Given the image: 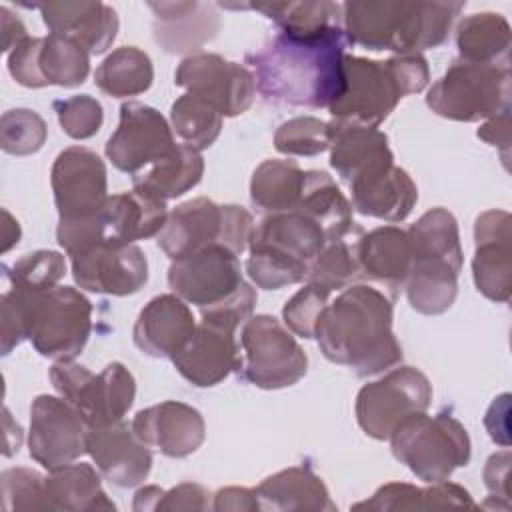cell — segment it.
<instances>
[{
	"instance_id": "cell-26",
	"label": "cell",
	"mask_w": 512,
	"mask_h": 512,
	"mask_svg": "<svg viewBox=\"0 0 512 512\" xmlns=\"http://www.w3.org/2000/svg\"><path fill=\"white\" fill-rule=\"evenodd\" d=\"M328 128L330 166L336 170L344 184L352 186L394 166L388 136L378 128L336 118L328 122Z\"/></svg>"
},
{
	"instance_id": "cell-15",
	"label": "cell",
	"mask_w": 512,
	"mask_h": 512,
	"mask_svg": "<svg viewBox=\"0 0 512 512\" xmlns=\"http://www.w3.org/2000/svg\"><path fill=\"white\" fill-rule=\"evenodd\" d=\"M8 72L26 88H72L86 80L90 54L74 40L58 34L28 36L8 54Z\"/></svg>"
},
{
	"instance_id": "cell-45",
	"label": "cell",
	"mask_w": 512,
	"mask_h": 512,
	"mask_svg": "<svg viewBox=\"0 0 512 512\" xmlns=\"http://www.w3.org/2000/svg\"><path fill=\"white\" fill-rule=\"evenodd\" d=\"M274 146L288 156H316L330 148L328 122L314 116H298L282 122L274 134Z\"/></svg>"
},
{
	"instance_id": "cell-37",
	"label": "cell",
	"mask_w": 512,
	"mask_h": 512,
	"mask_svg": "<svg viewBox=\"0 0 512 512\" xmlns=\"http://www.w3.org/2000/svg\"><path fill=\"white\" fill-rule=\"evenodd\" d=\"M304 188V170L294 160H264L252 174L250 200L266 214L296 210Z\"/></svg>"
},
{
	"instance_id": "cell-32",
	"label": "cell",
	"mask_w": 512,
	"mask_h": 512,
	"mask_svg": "<svg viewBox=\"0 0 512 512\" xmlns=\"http://www.w3.org/2000/svg\"><path fill=\"white\" fill-rule=\"evenodd\" d=\"M204 174V160L198 150L176 144V148L132 176L134 192L166 202L192 190Z\"/></svg>"
},
{
	"instance_id": "cell-10",
	"label": "cell",
	"mask_w": 512,
	"mask_h": 512,
	"mask_svg": "<svg viewBox=\"0 0 512 512\" xmlns=\"http://www.w3.org/2000/svg\"><path fill=\"white\" fill-rule=\"evenodd\" d=\"M168 218L164 202L138 192L108 196L106 204L88 218L58 220L56 240L68 256L80 254L98 244H132L158 236Z\"/></svg>"
},
{
	"instance_id": "cell-27",
	"label": "cell",
	"mask_w": 512,
	"mask_h": 512,
	"mask_svg": "<svg viewBox=\"0 0 512 512\" xmlns=\"http://www.w3.org/2000/svg\"><path fill=\"white\" fill-rule=\"evenodd\" d=\"M194 330L196 322L188 304L176 294H160L140 310L132 336L142 354L172 360Z\"/></svg>"
},
{
	"instance_id": "cell-21",
	"label": "cell",
	"mask_w": 512,
	"mask_h": 512,
	"mask_svg": "<svg viewBox=\"0 0 512 512\" xmlns=\"http://www.w3.org/2000/svg\"><path fill=\"white\" fill-rule=\"evenodd\" d=\"M74 282L96 294L128 296L148 280L146 254L134 244H98L70 256Z\"/></svg>"
},
{
	"instance_id": "cell-13",
	"label": "cell",
	"mask_w": 512,
	"mask_h": 512,
	"mask_svg": "<svg viewBox=\"0 0 512 512\" xmlns=\"http://www.w3.org/2000/svg\"><path fill=\"white\" fill-rule=\"evenodd\" d=\"M50 382L88 428L120 422L136 396L134 376L120 362H110L94 374L74 360H56L50 368Z\"/></svg>"
},
{
	"instance_id": "cell-30",
	"label": "cell",
	"mask_w": 512,
	"mask_h": 512,
	"mask_svg": "<svg viewBox=\"0 0 512 512\" xmlns=\"http://www.w3.org/2000/svg\"><path fill=\"white\" fill-rule=\"evenodd\" d=\"M256 496L262 510L274 512H334L328 488L310 466H290L264 478Z\"/></svg>"
},
{
	"instance_id": "cell-9",
	"label": "cell",
	"mask_w": 512,
	"mask_h": 512,
	"mask_svg": "<svg viewBox=\"0 0 512 512\" xmlns=\"http://www.w3.org/2000/svg\"><path fill=\"white\" fill-rule=\"evenodd\" d=\"M388 440L394 458L426 484L448 480L472 454L466 428L446 412H414L398 422Z\"/></svg>"
},
{
	"instance_id": "cell-12",
	"label": "cell",
	"mask_w": 512,
	"mask_h": 512,
	"mask_svg": "<svg viewBox=\"0 0 512 512\" xmlns=\"http://www.w3.org/2000/svg\"><path fill=\"white\" fill-rule=\"evenodd\" d=\"M240 360L234 370L240 380L262 388L280 390L306 376L308 356L292 332L270 314L250 316L240 332Z\"/></svg>"
},
{
	"instance_id": "cell-22",
	"label": "cell",
	"mask_w": 512,
	"mask_h": 512,
	"mask_svg": "<svg viewBox=\"0 0 512 512\" xmlns=\"http://www.w3.org/2000/svg\"><path fill=\"white\" fill-rule=\"evenodd\" d=\"M512 218L504 210H488L476 218L472 276L476 290L494 302H508L512 292Z\"/></svg>"
},
{
	"instance_id": "cell-11",
	"label": "cell",
	"mask_w": 512,
	"mask_h": 512,
	"mask_svg": "<svg viewBox=\"0 0 512 512\" xmlns=\"http://www.w3.org/2000/svg\"><path fill=\"white\" fill-rule=\"evenodd\" d=\"M426 104L438 116L458 122L506 114L510 112V66L456 58L428 90Z\"/></svg>"
},
{
	"instance_id": "cell-53",
	"label": "cell",
	"mask_w": 512,
	"mask_h": 512,
	"mask_svg": "<svg viewBox=\"0 0 512 512\" xmlns=\"http://www.w3.org/2000/svg\"><path fill=\"white\" fill-rule=\"evenodd\" d=\"M508 400H510L508 394H502L500 398H496L490 404V408L486 412V418H484V424L488 428L490 438L494 442L502 444L504 448L510 444V440H508V408H510Z\"/></svg>"
},
{
	"instance_id": "cell-35",
	"label": "cell",
	"mask_w": 512,
	"mask_h": 512,
	"mask_svg": "<svg viewBox=\"0 0 512 512\" xmlns=\"http://www.w3.org/2000/svg\"><path fill=\"white\" fill-rule=\"evenodd\" d=\"M46 498L50 510L90 512L116 510L102 488L100 472L92 464H66L46 476Z\"/></svg>"
},
{
	"instance_id": "cell-49",
	"label": "cell",
	"mask_w": 512,
	"mask_h": 512,
	"mask_svg": "<svg viewBox=\"0 0 512 512\" xmlns=\"http://www.w3.org/2000/svg\"><path fill=\"white\" fill-rule=\"evenodd\" d=\"M208 492L200 484L184 482L162 494L156 510H206Z\"/></svg>"
},
{
	"instance_id": "cell-4",
	"label": "cell",
	"mask_w": 512,
	"mask_h": 512,
	"mask_svg": "<svg viewBox=\"0 0 512 512\" xmlns=\"http://www.w3.org/2000/svg\"><path fill=\"white\" fill-rule=\"evenodd\" d=\"M464 2H344L342 28L348 42L368 50L420 54L440 46Z\"/></svg>"
},
{
	"instance_id": "cell-51",
	"label": "cell",
	"mask_w": 512,
	"mask_h": 512,
	"mask_svg": "<svg viewBox=\"0 0 512 512\" xmlns=\"http://www.w3.org/2000/svg\"><path fill=\"white\" fill-rule=\"evenodd\" d=\"M212 508L216 512H226V510H234V512H256L262 510L256 490L250 488H238V486H228L222 488L214 494V504Z\"/></svg>"
},
{
	"instance_id": "cell-8",
	"label": "cell",
	"mask_w": 512,
	"mask_h": 512,
	"mask_svg": "<svg viewBox=\"0 0 512 512\" xmlns=\"http://www.w3.org/2000/svg\"><path fill=\"white\" fill-rule=\"evenodd\" d=\"M254 232L252 214L236 204H216L210 198H194L168 212L156 242L174 262L208 246H224L242 254Z\"/></svg>"
},
{
	"instance_id": "cell-7",
	"label": "cell",
	"mask_w": 512,
	"mask_h": 512,
	"mask_svg": "<svg viewBox=\"0 0 512 512\" xmlns=\"http://www.w3.org/2000/svg\"><path fill=\"white\" fill-rule=\"evenodd\" d=\"M326 242L324 228L304 212L268 214L250 236L246 272L264 290L298 284Z\"/></svg>"
},
{
	"instance_id": "cell-19",
	"label": "cell",
	"mask_w": 512,
	"mask_h": 512,
	"mask_svg": "<svg viewBox=\"0 0 512 512\" xmlns=\"http://www.w3.org/2000/svg\"><path fill=\"white\" fill-rule=\"evenodd\" d=\"M50 184L60 220L88 218L108 200L104 160L82 146H70L56 156Z\"/></svg>"
},
{
	"instance_id": "cell-17",
	"label": "cell",
	"mask_w": 512,
	"mask_h": 512,
	"mask_svg": "<svg viewBox=\"0 0 512 512\" xmlns=\"http://www.w3.org/2000/svg\"><path fill=\"white\" fill-rule=\"evenodd\" d=\"M88 424L60 396L40 394L30 406L28 452L48 472L86 454Z\"/></svg>"
},
{
	"instance_id": "cell-34",
	"label": "cell",
	"mask_w": 512,
	"mask_h": 512,
	"mask_svg": "<svg viewBox=\"0 0 512 512\" xmlns=\"http://www.w3.org/2000/svg\"><path fill=\"white\" fill-rule=\"evenodd\" d=\"M354 510H384V512H404V510H442V508H470L476 510L470 492L454 482L442 480L428 488H420L404 482H388L380 486L370 500L358 502Z\"/></svg>"
},
{
	"instance_id": "cell-3",
	"label": "cell",
	"mask_w": 512,
	"mask_h": 512,
	"mask_svg": "<svg viewBox=\"0 0 512 512\" xmlns=\"http://www.w3.org/2000/svg\"><path fill=\"white\" fill-rule=\"evenodd\" d=\"M2 352L10 354L22 340L52 360H74L92 330V304L72 286L48 290L10 288L0 298Z\"/></svg>"
},
{
	"instance_id": "cell-16",
	"label": "cell",
	"mask_w": 512,
	"mask_h": 512,
	"mask_svg": "<svg viewBox=\"0 0 512 512\" xmlns=\"http://www.w3.org/2000/svg\"><path fill=\"white\" fill-rule=\"evenodd\" d=\"M174 82L228 118L246 112L256 96L252 72L212 52L186 56L176 68Z\"/></svg>"
},
{
	"instance_id": "cell-38",
	"label": "cell",
	"mask_w": 512,
	"mask_h": 512,
	"mask_svg": "<svg viewBox=\"0 0 512 512\" xmlns=\"http://www.w3.org/2000/svg\"><path fill=\"white\" fill-rule=\"evenodd\" d=\"M460 58L480 64H506L510 48V24L494 12L466 16L456 28Z\"/></svg>"
},
{
	"instance_id": "cell-47",
	"label": "cell",
	"mask_w": 512,
	"mask_h": 512,
	"mask_svg": "<svg viewBox=\"0 0 512 512\" xmlns=\"http://www.w3.org/2000/svg\"><path fill=\"white\" fill-rule=\"evenodd\" d=\"M54 112L58 116L62 130L74 140L92 138L104 122L102 104L88 94H78V96H70L66 100H56Z\"/></svg>"
},
{
	"instance_id": "cell-1",
	"label": "cell",
	"mask_w": 512,
	"mask_h": 512,
	"mask_svg": "<svg viewBox=\"0 0 512 512\" xmlns=\"http://www.w3.org/2000/svg\"><path fill=\"white\" fill-rule=\"evenodd\" d=\"M348 38L334 26L312 38L278 32L262 48L246 54L256 90L266 102L330 108L344 90Z\"/></svg>"
},
{
	"instance_id": "cell-43",
	"label": "cell",
	"mask_w": 512,
	"mask_h": 512,
	"mask_svg": "<svg viewBox=\"0 0 512 512\" xmlns=\"http://www.w3.org/2000/svg\"><path fill=\"white\" fill-rule=\"evenodd\" d=\"M4 270L12 288L36 292L58 286L66 274V262L56 250H34Z\"/></svg>"
},
{
	"instance_id": "cell-40",
	"label": "cell",
	"mask_w": 512,
	"mask_h": 512,
	"mask_svg": "<svg viewBox=\"0 0 512 512\" xmlns=\"http://www.w3.org/2000/svg\"><path fill=\"white\" fill-rule=\"evenodd\" d=\"M252 8L276 22L282 34L296 38H312L342 26V4L336 2H258Z\"/></svg>"
},
{
	"instance_id": "cell-54",
	"label": "cell",
	"mask_w": 512,
	"mask_h": 512,
	"mask_svg": "<svg viewBox=\"0 0 512 512\" xmlns=\"http://www.w3.org/2000/svg\"><path fill=\"white\" fill-rule=\"evenodd\" d=\"M0 16H2V50L12 52L24 38H28L26 26L6 6L0 8Z\"/></svg>"
},
{
	"instance_id": "cell-29",
	"label": "cell",
	"mask_w": 512,
	"mask_h": 512,
	"mask_svg": "<svg viewBox=\"0 0 512 512\" xmlns=\"http://www.w3.org/2000/svg\"><path fill=\"white\" fill-rule=\"evenodd\" d=\"M360 276L384 284L392 294L404 288L410 272L412 252L408 232L398 226H378L362 232L358 240Z\"/></svg>"
},
{
	"instance_id": "cell-20",
	"label": "cell",
	"mask_w": 512,
	"mask_h": 512,
	"mask_svg": "<svg viewBox=\"0 0 512 512\" xmlns=\"http://www.w3.org/2000/svg\"><path fill=\"white\" fill-rule=\"evenodd\" d=\"M244 284L238 254L224 246H208L168 268V286L194 306L208 308L230 298Z\"/></svg>"
},
{
	"instance_id": "cell-42",
	"label": "cell",
	"mask_w": 512,
	"mask_h": 512,
	"mask_svg": "<svg viewBox=\"0 0 512 512\" xmlns=\"http://www.w3.org/2000/svg\"><path fill=\"white\" fill-rule=\"evenodd\" d=\"M222 114L194 94H182L170 108V122L182 144L194 150L210 148L222 130Z\"/></svg>"
},
{
	"instance_id": "cell-24",
	"label": "cell",
	"mask_w": 512,
	"mask_h": 512,
	"mask_svg": "<svg viewBox=\"0 0 512 512\" xmlns=\"http://www.w3.org/2000/svg\"><path fill=\"white\" fill-rule=\"evenodd\" d=\"M86 454L96 464L104 480L118 488L142 484L152 468L148 446L122 420L116 424L90 428L86 436Z\"/></svg>"
},
{
	"instance_id": "cell-56",
	"label": "cell",
	"mask_w": 512,
	"mask_h": 512,
	"mask_svg": "<svg viewBox=\"0 0 512 512\" xmlns=\"http://www.w3.org/2000/svg\"><path fill=\"white\" fill-rule=\"evenodd\" d=\"M2 216H4V230H2L4 232V236H2L4 244H2V252H8L20 240V226H18V222L12 218V214L8 210H2Z\"/></svg>"
},
{
	"instance_id": "cell-6",
	"label": "cell",
	"mask_w": 512,
	"mask_h": 512,
	"mask_svg": "<svg viewBox=\"0 0 512 512\" xmlns=\"http://www.w3.org/2000/svg\"><path fill=\"white\" fill-rule=\"evenodd\" d=\"M430 80L422 54H402L388 60L344 56V90L328 108L332 118L376 128L396 104L422 92Z\"/></svg>"
},
{
	"instance_id": "cell-52",
	"label": "cell",
	"mask_w": 512,
	"mask_h": 512,
	"mask_svg": "<svg viewBox=\"0 0 512 512\" xmlns=\"http://www.w3.org/2000/svg\"><path fill=\"white\" fill-rule=\"evenodd\" d=\"M476 134H478V138H482L490 146L500 148L504 162H508V150H510V112L486 120L478 128Z\"/></svg>"
},
{
	"instance_id": "cell-33",
	"label": "cell",
	"mask_w": 512,
	"mask_h": 512,
	"mask_svg": "<svg viewBox=\"0 0 512 512\" xmlns=\"http://www.w3.org/2000/svg\"><path fill=\"white\" fill-rule=\"evenodd\" d=\"M150 8L156 14L154 38L168 52L198 48L218 30L216 14L200 2H152Z\"/></svg>"
},
{
	"instance_id": "cell-28",
	"label": "cell",
	"mask_w": 512,
	"mask_h": 512,
	"mask_svg": "<svg viewBox=\"0 0 512 512\" xmlns=\"http://www.w3.org/2000/svg\"><path fill=\"white\" fill-rule=\"evenodd\" d=\"M50 34L74 40L90 56L106 52L118 32V16L104 2H46L38 4Z\"/></svg>"
},
{
	"instance_id": "cell-5",
	"label": "cell",
	"mask_w": 512,
	"mask_h": 512,
	"mask_svg": "<svg viewBox=\"0 0 512 512\" xmlns=\"http://www.w3.org/2000/svg\"><path fill=\"white\" fill-rule=\"evenodd\" d=\"M412 264L404 282L410 306L426 316L446 312L458 294L462 248L458 222L446 208L424 212L410 226Z\"/></svg>"
},
{
	"instance_id": "cell-25",
	"label": "cell",
	"mask_w": 512,
	"mask_h": 512,
	"mask_svg": "<svg viewBox=\"0 0 512 512\" xmlns=\"http://www.w3.org/2000/svg\"><path fill=\"white\" fill-rule=\"evenodd\" d=\"M130 426L148 448H158L170 458L194 454L206 438L202 414L178 400H164L140 410Z\"/></svg>"
},
{
	"instance_id": "cell-50",
	"label": "cell",
	"mask_w": 512,
	"mask_h": 512,
	"mask_svg": "<svg viewBox=\"0 0 512 512\" xmlns=\"http://www.w3.org/2000/svg\"><path fill=\"white\" fill-rule=\"evenodd\" d=\"M508 470H510V452L508 450L492 454L484 466V484H486L490 496L502 498L504 504H508Z\"/></svg>"
},
{
	"instance_id": "cell-44",
	"label": "cell",
	"mask_w": 512,
	"mask_h": 512,
	"mask_svg": "<svg viewBox=\"0 0 512 512\" xmlns=\"http://www.w3.org/2000/svg\"><path fill=\"white\" fill-rule=\"evenodd\" d=\"M48 136L46 122L28 108L8 110L0 118V146L6 154L28 156L38 152Z\"/></svg>"
},
{
	"instance_id": "cell-18",
	"label": "cell",
	"mask_w": 512,
	"mask_h": 512,
	"mask_svg": "<svg viewBox=\"0 0 512 512\" xmlns=\"http://www.w3.org/2000/svg\"><path fill=\"white\" fill-rule=\"evenodd\" d=\"M174 148L172 128L156 108L142 102H124L118 128L108 138L104 152L114 168L134 176Z\"/></svg>"
},
{
	"instance_id": "cell-39",
	"label": "cell",
	"mask_w": 512,
	"mask_h": 512,
	"mask_svg": "<svg viewBox=\"0 0 512 512\" xmlns=\"http://www.w3.org/2000/svg\"><path fill=\"white\" fill-rule=\"evenodd\" d=\"M152 80V60L136 46H120L112 50L94 72L98 90L112 98L142 94L152 86Z\"/></svg>"
},
{
	"instance_id": "cell-46",
	"label": "cell",
	"mask_w": 512,
	"mask_h": 512,
	"mask_svg": "<svg viewBox=\"0 0 512 512\" xmlns=\"http://www.w3.org/2000/svg\"><path fill=\"white\" fill-rule=\"evenodd\" d=\"M4 510H50L46 478L30 468H8L0 476Z\"/></svg>"
},
{
	"instance_id": "cell-41",
	"label": "cell",
	"mask_w": 512,
	"mask_h": 512,
	"mask_svg": "<svg viewBox=\"0 0 512 512\" xmlns=\"http://www.w3.org/2000/svg\"><path fill=\"white\" fill-rule=\"evenodd\" d=\"M360 236H362V228L356 224L346 236L326 242L320 254L312 260L306 282L332 294L360 280L362 278L360 264H358Z\"/></svg>"
},
{
	"instance_id": "cell-31",
	"label": "cell",
	"mask_w": 512,
	"mask_h": 512,
	"mask_svg": "<svg viewBox=\"0 0 512 512\" xmlns=\"http://www.w3.org/2000/svg\"><path fill=\"white\" fill-rule=\"evenodd\" d=\"M352 192V206L372 218L386 222H400L408 218L418 202V190L406 170L396 164L388 170L348 186Z\"/></svg>"
},
{
	"instance_id": "cell-48",
	"label": "cell",
	"mask_w": 512,
	"mask_h": 512,
	"mask_svg": "<svg viewBox=\"0 0 512 512\" xmlns=\"http://www.w3.org/2000/svg\"><path fill=\"white\" fill-rule=\"evenodd\" d=\"M330 294L306 282L282 308V318L288 330L300 338H314V330Z\"/></svg>"
},
{
	"instance_id": "cell-14",
	"label": "cell",
	"mask_w": 512,
	"mask_h": 512,
	"mask_svg": "<svg viewBox=\"0 0 512 512\" xmlns=\"http://www.w3.org/2000/svg\"><path fill=\"white\" fill-rule=\"evenodd\" d=\"M430 400L432 384L426 374L414 366H400L362 386L354 412L366 436L388 440L400 420L414 412H426Z\"/></svg>"
},
{
	"instance_id": "cell-55",
	"label": "cell",
	"mask_w": 512,
	"mask_h": 512,
	"mask_svg": "<svg viewBox=\"0 0 512 512\" xmlns=\"http://www.w3.org/2000/svg\"><path fill=\"white\" fill-rule=\"evenodd\" d=\"M162 494H164V490L158 488V486H144V488H140V490L134 494V504H132V508H134L136 512H140V510H156V506H158Z\"/></svg>"
},
{
	"instance_id": "cell-23",
	"label": "cell",
	"mask_w": 512,
	"mask_h": 512,
	"mask_svg": "<svg viewBox=\"0 0 512 512\" xmlns=\"http://www.w3.org/2000/svg\"><path fill=\"white\" fill-rule=\"evenodd\" d=\"M240 344L236 330L218 322L202 320L188 344L172 358L178 374L198 388L220 384L238 368Z\"/></svg>"
},
{
	"instance_id": "cell-2",
	"label": "cell",
	"mask_w": 512,
	"mask_h": 512,
	"mask_svg": "<svg viewBox=\"0 0 512 512\" xmlns=\"http://www.w3.org/2000/svg\"><path fill=\"white\" fill-rule=\"evenodd\" d=\"M392 318V300L384 292L352 284L326 304L314 338L330 362L362 378L374 376L402 362Z\"/></svg>"
},
{
	"instance_id": "cell-36",
	"label": "cell",
	"mask_w": 512,
	"mask_h": 512,
	"mask_svg": "<svg viewBox=\"0 0 512 512\" xmlns=\"http://www.w3.org/2000/svg\"><path fill=\"white\" fill-rule=\"evenodd\" d=\"M296 210L316 220L324 228L328 242L346 236L356 226L352 220V204L340 192L332 176L322 170L304 172V188Z\"/></svg>"
}]
</instances>
